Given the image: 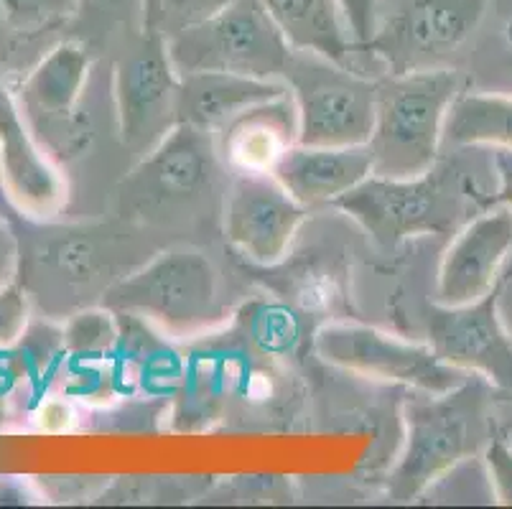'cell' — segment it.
<instances>
[{
    "mask_svg": "<svg viewBox=\"0 0 512 509\" xmlns=\"http://www.w3.org/2000/svg\"><path fill=\"white\" fill-rule=\"evenodd\" d=\"M332 207L355 219L383 250H395L408 237L451 230L456 204L444 176L434 166L416 179L367 176Z\"/></svg>",
    "mask_w": 512,
    "mask_h": 509,
    "instance_id": "cell-8",
    "label": "cell"
},
{
    "mask_svg": "<svg viewBox=\"0 0 512 509\" xmlns=\"http://www.w3.org/2000/svg\"><path fill=\"white\" fill-rule=\"evenodd\" d=\"M225 237L253 265L281 263L309 217L273 174H237L225 199Z\"/></svg>",
    "mask_w": 512,
    "mask_h": 509,
    "instance_id": "cell-11",
    "label": "cell"
},
{
    "mask_svg": "<svg viewBox=\"0 0 512 509\" xmlns=\"http://www.w3.org/2000/svg\"><path fill=\"white\" fill-rule=\"evenodd\" d=\"M490 0H398L367 44L393 74L436 69L477 31Z\"/></svg>",
    "mask_w": 512,
    "mask_h": 509,
    "instance_id": "cell-9",
    "label": "cell"
},
{
    "mask_svg": "<svg viewBox=\"0 0 512 509\" xmlns=\"http://www.w3.org/2000/svg\"><path fill=\"white\" fill-rule=\"evenodd\" d=\"M500 286L477 303L446 308L431 303L428 336L441 359L484 377L497 390L512 395V334L500 319Z\"/></svg>",
    "mask_w": 512,
    "mask_h": 509,
    "instance_id": "cell-13",
    "label": "cell"
},
{
    "mask_svg": "<svg viewBox=\"0 0 512 509\" xmlns=\"http://www.w3.org/2000/svg\"><path fill=\"white\" fill-rule=\"evenodd\" d=\"M13 34H16V31H13L11 23H8V18H6V13H3V8H0V56L6 54L8 46H11Z\"/></svg>",
    "mask_w": 512,
    "mask_h": 509,
    "instance_id": "cell-32",
    "label": "cell"
},
{
    "mask_svg": "<svg viewBox=\"0 0 512 509\" xmlns=\"http://www.w3.org/2000/svg\"><path fill=\"white\" fill-rule=\"evenodd\" d=\"M82 3H85V0H82Z\"/></svg>",
    "mask_w": 512,
    "mask_h": 509,
    "instance_id": "cell-34",
    "label": "cell"
},
{
    "mask_svg": "<svg viewBox=\"0 0 512 509\" xmlns=\"http://www.w3.org/2000/svg\"><path fill=\"white\" fill-rule=\"evenodd\" d=\"M220 153L209 130L176 123L120 184L123 212L146 222L194 214L217 191Z\"/></svg>",
    "mask_w": 512,
    "mask_h": 509,
    "instance_id": "cell-6",
    "label": "cell"
},
{
    "mask_svg": "<svg viewBox=\"0 0 512 509\" xmlns=\"http://www.w3.org/2000/svg\"><path fill=\"white\" fill-rule=\"evenodd\" d=\"M0 161L8 194L21 214L49 219L67 204V181L23 118L18 100L0 84Z\"/></svg>",
    "mask_w": 512,
    "mask_h": 509,
    "instance_id": "cell-15",
    "label": "cell"
},
{
    "mask_svg": "<svg viewBox=\"0 0 512 509\" xmlns=\"http://www.w3.org/2000/svg\"><path fill=\"white\" fill-rule=\"evenodd\" d=\"M166 51L179 77L225 72L283 79L293 49L265 11L263 0H230L212 16L171 34Z\"/></svg>",
    "mask_w": 512,
    "mask_h": 509,
    "instance_id": "cell-4",
    "label": "cell"
},
{
    "mask_svg": "<svg viewBox=\"0 0 512 509\" xmlns=\"http://www.w3.org/2000/svg\"><path fill=\"white\" fill-rule=\"evenodd\" d=\"M492 385L469 375L459 387L441 395L421 392L406 403V446L388 474L395 502H416L434 482L462 461L479 456L492 441Z\"/></svg>",
    "mask_w": 512,
    "mask_h": 509,
    "instance_id": "cell-1",
    "label": "cell"
},
{
    "mask_svg": "<svg viewBox=\"0 0 512 509\" xmlns=\"http://www.w3.org/2000/svg\"><path fill=\"white\" fill-rule=\"evenodd\" d=\"M288 87L281 79H255L225 72H199L181 77L176 118L179 123L197 125V128L222 130L227 123L260 105L286 95Z\"/></svg>",
    "mask_w": 512,
    "mask_h": 509,
    "instance_id": "cell-18",
    "label": "cell"
},
{
    "mask_svg": "<svg viewBox=\"0 0 512 509\" xmlns=\"http://www.w3.org/2000/svg\"><path fill=\"white\" fill-rule=\"evenodd\" d=\"M18 207L13 204L11 194H8V186H6V176H3V161H0V217L8 219V222H13L16 219Z\"/></svg>",
    "mask_w": 512,
    "mask_h": 509,
    "instance_id": "cell-30",
    "label": "cell"
},
{
    "mask_svg": "<svg viewBox=\"0 0 512 509\" xmlns=\"http://www.w3.org/2000/svg\"><path fill=\"white\" fill-rule=\"evenodd\" d=\"M179 84L166 39L146 31L141 49L115 67V105L125 146L151 151L179 123Z\"/></svg>",
    "mask_w": 512,
    "mask_h": 509,
    "instance_id": "cell-12",
    "label": "cell"
},
{
    "mask_svg": "<svg viewBox=\"0 0 512 509\" xmlns=\"http://www.w3.org/2000/svg\"><path fill=\"white\" fill-rule=\"evenodd\" d=\"M492 166L497 174L495 196L487 204H505L512 209V151L510 148H492Z\"/></svg>",
    "mask_w": 512,
    "mask_h": 509,
    "instance_id": "cell-29",
    "label": "cell"
},
{
    "mask_svg": "<svg viewBox=\"0 0 512 509\" xmlns=\"http://www.w3.org/2000/svg\"><path fill=\"white\" fill-rule=\"evenodd\" d=\"M29 324V303L21 286L0 288V349L11 347Z\"/></svg>",
    "mask_w": 512,
    "mask_h": 509,
    "instance_id": "cell-25",
    "label": "cell"
},
{
    "mask_svg": "<svg viewBox=\"0 0 512 509\" xmlns=\"http://www.w3.org/2000/svg\"><path fill=\"white\" fill-rule=\"evenodd\" d=\"M281 34L296 51H314L337 64L352 54V31L339 0H263Z\"/></svg>",
    "mask_w": 512,
    "mask_h": 509,
    "instance_id": "cell-19",
    "label": "cell"
},
{
    "mask_svg": "<svg viewBox=\"0 0 512 509\" xmlns=\"http://www.w3.org/2000/svg\"><path fill=\"white\" fill-rule=\"evenodd\" d=\"M102 308L136 316L174 336L189 339L227 319L220 273L199 250H166L130 270L102 293Z\"/></svg>",
    "mask_w": 512,
    "mask_h": 509,
    "instance_id": "cell-3",
    "label": "cell"
},
{
    "mask_svg": "<svg viewBox=\"0 0 512 509\" xmlns=\"http://www.w3.org/2000/svg\"><path fill=\"white\" fill-rule=\"evenodd\" d=\"M273 176L296 202L311 209L334 204L372 176V156L367 146L321 148L296 143L276 163Z\"/></svg>",
    "mask_w": 512,
    "mask_h": 509,
    "instance_id": "cell-16",
    "label": "cell"
},
{
    "mask_svg": "<svg viewBox=\"0 0 512 509\" xmlns=\"http://www.w3.org/2000/svg\"><path fill=\"white\" fill-rule=\"evenodd\" d=\"M16 34H39L67 23L82 8V0H0Z\"/></svg>",
    "mask_w": 512,
    "mask_h": 509,
    "instance_id": "cell-23",
    "label": "cell"
},
{
    "mask_svg": "<svg viewBox=\"0 0 512 509\" xmlns=\"http://www.w3.org/2000/svg\"><path fill=\"white\" fill-rule=\"evenodd\" d=\"M314 349L327 364L372 380L395 382L441 395L462 385L472 372L449 364L431 344L403 342L362 324H329L316 331Z\"/></svg>",
    "mask_w": 512,
    "mask_h": 509,
    "instance_id": "cell-7",
    "label": "cell"
},
{
    "mask_svg": "<svg viewBox=\"0 0 512 509\" xmlns=\"http://www.w3.org/2000/svg\"><path fill=\"white\" fill-rule=\"evenodd\" d=\"M118 242L113 235L95 230H62L54 240L44 245L46 268L64 280V286H95L97 280L110 275L113 280L123 278L115 270L118 265Z\"/></svg>",
    "mask_w": 512,
    "mask_h": 509,
    "instance_id": "cell-20",
    "label": "cell"
},
{
    "mask_svg": "<svg viewBox=\"0 0 512 509\" xmlns=\"http://www.w3.org/2000/svg\"><path fill=\"white\" fill-rule=\"evenodd\" d=\"M462 95L459 72L436 67L393 74L377 82L375 125L367 140L372 174L416 179L439 161L446 112Z\"/></svg>",
    "mask_w": 512,
    "mask_h": 509,
    "instance_id": "cell-2",
    "label": "cell"
},
{
    "mask_svg": "<svg viewBox=\"0 0 512 509\" xmlns=\"http://www.w3.org/2000/svg\"><path fill=\"white\" fill-rule=\"evenodd\" d=\"M339 3H342L344 18H347L355 44L367 49L377 28V0H339Z\"/></svg>",
    "mask_w": 512,
    "mask_h": 509,
    "instance_id": "cell-27",
    "label": "cell"
},
{
    "mask_svg": "<svg viewBox=\"0 0 512 509\" xmlns=\"http://www.w3.org/2000/svg\"><path fill=\"white\" fill-rule=\"evenodd\" d=\"M444 140L454 146H492L512 151V97L459 95L446 112Z\"/></svg>",
    "mask_w": 512,
    "mask_h": 509,
    "instance_id": "cell-21",
    "label": "cell"
},
{
    "mask_svg": "<svg viewBox=\"0 0 512 509\" xmlns=\"http://www.w3.org/2000/svg\"><path fill=\"white\" fill-rule=\"evenodd\" d=\"M21 268V242L13 235L11 222L0 217V288L16 283Z\"/></svg>",
    "mask_w": 512,
    "mask_h": 509,
    "instance_id": "cell-28",
    "label": "cell"
},
{
    "mask_svg": "<svg viewBox=\"0 0 512 509\" xmlns=\"http://www.w3.org/2000/svg\"><path fill=\"white\" fill-rule=\"evenodd\" d=\"M507 286V280H505ZM502 286V293H500V319L502 324H505V329L512 334V288L507 291V288Z\"/></svg>",
    "mask_w": 512,
    "mask_h": 509,
    "instance_id": "cell-31",
    "label": "cell"
},
{
    "mask_svg": "<svg viewBox=\"0 0 512 509\" xmlns=\"http://www.w3.org/2000/svg\"><path fill=\"white\" fill-rule=\"evenodd\" d=\"M118 339V326H115L113 311H82L74 316L62 331L64 349L77 357H100L113 347Z\"/></svg>",
    "mask_w": 512,
    "mask_h": 509,
    "instance_id": "cell-24",
    "label": "cell"
},
{
    "mask_svg": "<svg viewBox=\"0 0 512 509\" xmlns=\"http://www.w3.org/2000/svg\"><path fill=\"white\" fill-rule=\"evenodd\" d=\"M222 133V156L237 174H273L283 153L299 143V110L286 92L240 112Z\"/></svg>",
    "mask_w": 512,
    "mask_h": 509,
    "instance_id": "cell-17",
    "label": "cell"
},
{
    "mask_svg": "<svg viewBox=\"0 0 512 509\" xmlns=\"http://www.w3.org/2000/svg\"><path fill=\"white\" fill-rule=\"evenodd\" d=\"M90 74V51L79 41H64L31 69L18 90V107L39 135V146L62 156H74L85 148V118L79 115V100Z\"/></svg>",
    "mask_w": 512,
    "mask_h": 509,
    "instance_id": "cell-10",
    "label": "cell"
},
{
    "mask_svg": "<svg viewBox=\"0 0 512 509\" xmlns=\"http://www.w3.org/2000/svg\"><path fill=\"white\" fill-rule=\"evenodd\" d=\"M283 82L299 110V146H367L377 82L314 51H291Z\"/></svg>",
    "mask_w": 512,
    "mask_h": 509,
    "instance_id": "cell-5",
    "label": "cell"
},
{
    "mask_svg": "<svg viewBox=\"0 0 512 509\" xmlns=\"http://www.w3.org/2000/svg\"><path fill=\"white\" fill-rule=\"evenodd\" d=\"M512 255V209H490L467 222L446 247L436 283L439 306L459 308L482 301L500 286L502 268Z\"/></svg>",
    "mask_w": 512,
    "mask_h": 509,
    "instance_id": "cell-14",
    "label": "cell"
},
{
    "mask_svg": "<svg viewBox=\"0 0 512 509\" xmlns=\"http://www.w3.org/2000/svg\"><path fill=\"white\" fill-rule=\"evenodd\" d=\"M482 456L497 502L512 507V446L502 436H492Z\"/></svg>",
    "mask_w": 512,
    "mask_h": 509,
    "instance_id": "cell-26",
    "label": "cell"
},
{
    "mask_svg": "<svg viewBox=\"0 0 512 509\" xmlns=\"http://www.w3.org/2000/svg\"><path fill=\"white\" fill-rule=\"evenodd\" d=\"M507 39H510V44H512V23L507 26Z\"/></svg>",
    "mask_w": 512,
    "mask_h": 509,
    "instance_id": "cell-33",
    "label": "cell"
},
{
    "mask_svg": "<svg viewBox=\"0 0 512 509\" xmlns=\"http://www.w3.org/2000/svg\"><path fill=\"white\" fill-rule=\"evenodd\" d=\"M230 0H143V23L148 34L169 39L184 26L220 11Z\"/></svg>",
    "mask_w": 512,
    "mask_h": 509,
    "instance_id": "cell-22",
    "label": "cell"
}]
</instances>
